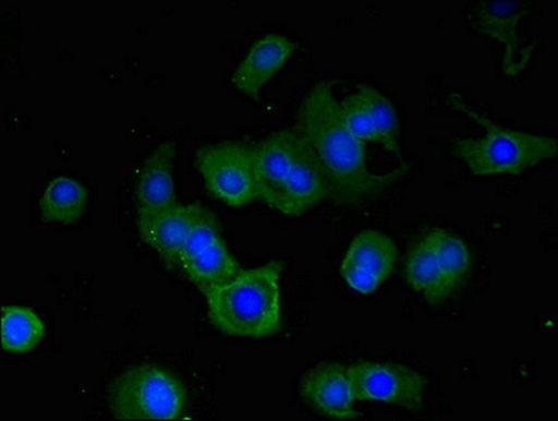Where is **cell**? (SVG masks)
Returning <instances> with one entry per match:
<instances>
[{"label":"cell","mask_w":558,"mask_h":421,"mask_svg":"<svg viewBox=\"0 0 558 421\" xmlns=\"http://www.w3.org/2000/svg\"><path fill=\"white\" fill-rule=\"evenodd\" d=\"M296 132L310 146L327 181V199L355 205L378 197L401 171L372 173L365 161V145L350 134L340 116V103L329 83L307 93L298 111Z\"/></svg>","instance_id":"obj_1"},{"label":"cell","mask_w":558,"mask_h":421,"mask_svg":"<svg viewBox=\"0 0 558 421\" xmlns=\"http://www.w3.org/2000/svg\"><path fill=\"white\" fill-rule=\"evenodd\" d=\"M281 272L282 263L271 262L215 287L205 293L209 320L229 336L276 335L282 322Z\"/></svg>","instance_id":"obj_2"},{"label":"cell","mask_w":558,"mask_h":421,"mask_svg":"<svg viewBox=\"0 0 558 421\" xmlns=\"http://www.w3.org/2000/svg\"><path fill=\"white\" fill-rule=\"evenodd\" d=\"M448 101L452 109L463 112L483 127V139H457L450 142L453 155L466 164L474 178L521 175L542 161L555 158L556 139L498 125L483 112L469 106L459 95L449 96Z\"/></svg>","instance_id":"obj_3"},{"label":"cell","mask_w":558,"mask_h":421,"mask_svg":"<svg viewBox=\"0 0 558 421\" xmlns=\"http://www.w3.org/2000/svg\"><path fill=\"white\" fill-rule=\"evenodd\" d=\"M472 264V253L462 238L447 229H433L411 248L405 277L421 297L440 303L462 286Z\"/></svg>","instance_id":"obj_4"},{"label":"cell","mask_w":558,"mask_h":421,"mask_svg":"<svg viewBox=\"0 0 558 421\" xmlns=\"http://www.w3.org/2000/svg\"><path fill=\"white\" fill-rule=\"evenodd\" d=\"M109 400L116 419L170 421L183 413L187 395L169 371L145 364L122 372L111 385Z\"/></svg>","instance_id":"obj_5"},{"label":"cell","mask_w":558,"mask_h":421,"mask_svg":"<svg viewBox=\"0 0 558 421\" xmlns=\"http://www.w3.org/2000/svg\"><path fill=\"white\" fill-rule=\"evenodd\" d=\"M197 166L215 197L230 207H243L257 199L256 154L240 142L205 146L197 155Z\"/></svg>","instance_id":"obj_6"},{"label":"cell","mask_w":558,"mask_h":421,"mask_svg":"<svg viewBox=\"0 0 558 421\" xmlns=\"http://www.w3.org/2000/svg\"><path fill=\"white\" fill-rule=\"evenodd\" d=\"M179 267L194 286L207 293L232 280L242 268L220 237L217 219L207 208L201 209L181 249Z\"/></svg>","instance_id":"obj_7"},{"label":"cell","mask_w":558,"mask_h":421,"mask_svg":"<svg viewBox=\"0 0 558 421\" xmlns=\"http://www.w3.org/2000/svg\"><path fill=\"white\" fill-rule=\"evenodd\" d=\"M355 401L423 408L427 380L410 366L393 362H360L349 366Z\"/></svg>","instance_id":"obj_8"},{"label":"cell","mask_w":558,"mask_h":421,"mask_svg":"<svg viewBox=\"0 0 558 421\" xmlns=\"http://www.w3.org/2000/svg\"><path fill=\"white\" fill-rule=\"evenodd\" d=\"M340 116L345 129L355 140L372 142L384 148L400 151V122L388 97L374 87L362 86L340 103Z\"/></svg>","instance_id":"obj_9"},{"label":"cell","mask_w":558,"mask_h":421,"mask_svg":"<svg viewBox=\"0 0 558 421\" xmlns=\"http://www.w3.org/2000/svg\"><path fill=\"white\" fill-rule=\"evenodd\" d=\"M398 248L389 237L378 231H365L355 237L341 264V276L352 291L369 296L388 280L393 272Z\"/></svg>","instance_id":"obj_10"},{"label":"cell","mask_w":558,"mask_h":421,"mask_svg":"<svg viewBox=\"0 0 558 421\" xmlns=\"http://www.w3.org/2000/svg\"><path fill=\"white\" fill-rule=\"evenodd\" d=\"M477 7L478 31L506 47L502 58L504 73L509 77L519 75L527 67L537 46L535 40H525L519 32L521 22L529 14L526 4L480 2Z\"/></svg>","instance_id":"obj_11"},{"label":"cell","mask_w":558,"mask_h":421,"mask_svg":"<svg viewBox=\"0 0 558 421\" xmlns=\"http://www.w3.org/2000/svg\"><path fill=\"white\" fill-rule=\"evenodd\" d=\"M203 208L199 204L175 203L169 208L138 217L142 239L158 252L170 270L179 267L181 249Z\"/></svg>","instance_id":"obj_12"},{"label":"cell","mask_w":558,"mask_h":421,"mask_svg":"<svg viewBox=\"0 0 558 421\" xmlns=\"http://www.w3.org/2000/svg\"><path fill=\"white\" fill-rule=\"evenodd\" d=\"M301 394L313 409L336 420L355 419L354 394L349 369L341 364H323L311 370L302 381Z\"/></svg>","instance_id":"obj_13"},{"label":"cell","mask_w":558,"mask_h":421,"mask_svg":"<svg viewBox=\"0 0 558 421\" xmlns=\"http://www.w3.org/2000/svg\"><path fill=\"white\" fill-rule=\"evenodd\" d=\"M298 132L282 131L269 136L256 154V185L257 197L274 208L279 193L290 178L293 161L301 146Z\"/></svg>","instance_id":"obj_14"},{"label":"cell","mask_w":558,"mask_h":421,"mask_svg":"<svg viewBox=\"0 0 558 421\" xmlns=\"http://www.w3.org/2000/svg\"><path fill=\"white\" fill-rule=\"evenodd\" d=\"M295 50V43L279 34H268L259 38L234 71L232 76L234 87L253 100H257L262 87L286 65Z\"/></svg>","instance_id":"obj_15"},{"label":"cell","mask_w":558,"mask_h":421,"mask_svg":"<svg viewBox=\"0 0 558 421\" xmlns=\"http://www.w3.org/2000/svg\"><path fill=\"white\" fill-rule=\"evenodd\" d=\"M302 140V139H301ZM329 189L325 175L312 155L310 146L302 140L293 161L290 178L283 185L272 209L286 215H300L327 199Z\"/></svg>","instance_id":"obj_16"},{"label":"cell","mask_w":558,"mask_h":421,"mask_svg":"<svg viewBox=\"0 0 558 421\" xmlns=\"http://www.w3.org/2000/svg\"><path fill=\"white\" fill-rule=\"evenodd\" d=\"M173 142H163L142 165L136 181V203L138 217L171 207L175 201Z\"/></svg>","instance_id":"obj_17"},{"label":"cell","mask_w":558,"mask_h":421,"mask_svg":"<svg viewBox=\"0 0 558 421\" xmlns=\"http://www.w3.org/2000/svg\"><path fill=\"white\" fill-rule=\"evenodd\" d=\"M89 193L70 176H58L47 184L40 199V214L47 222L75 225L85 213Z\"/></svg>","instance_id":"obj_18"},{"label":"cell","mask_w":558,"mask_h":421,"mask_svg":"<svg viewBox=\"0 0 558 421\" xmlns=\"http://www.w3.org/2000/svg\"><path fill=\"white\" fill-rule=\"evenodd\" d=\"M46 335V325L33 310L7 306L2 312V347L9 352H27Z\"/></svg>","instance_id":"obj_19"}]
</instances>
